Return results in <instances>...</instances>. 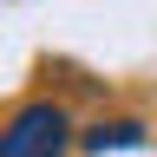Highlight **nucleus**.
I'll use <instances>...</instances> for the list:
<instances>
[{"mask_svg":"<svg viewBox=\"0 0 157 157\" xmlns=\"http://www.w3.org/2000/svg\"><path fill=\"white\" fill-rule=\"evenodd\" d=\"M144 144V124H137V118H98V124L85 131V151H137Z\"/></svg>","mask_w":157,"mask_h":157,"instance_id":"f03ea898","label":"nucleus"},{"mask_svg":"<svg viewBox=\"0 0 157 157\" xmlns=\"http://www.w3.org/2000/svg\"><path fill=\"white\" fill-rule=\"evenodd\" d=\"M72 151V118L39 98V105H20L0 131V157H66Z\"/></svg>","mask_w":157,"mask_h":157,"instance_id":"f257e3e1","label":"nucleus"}]
</instances>
